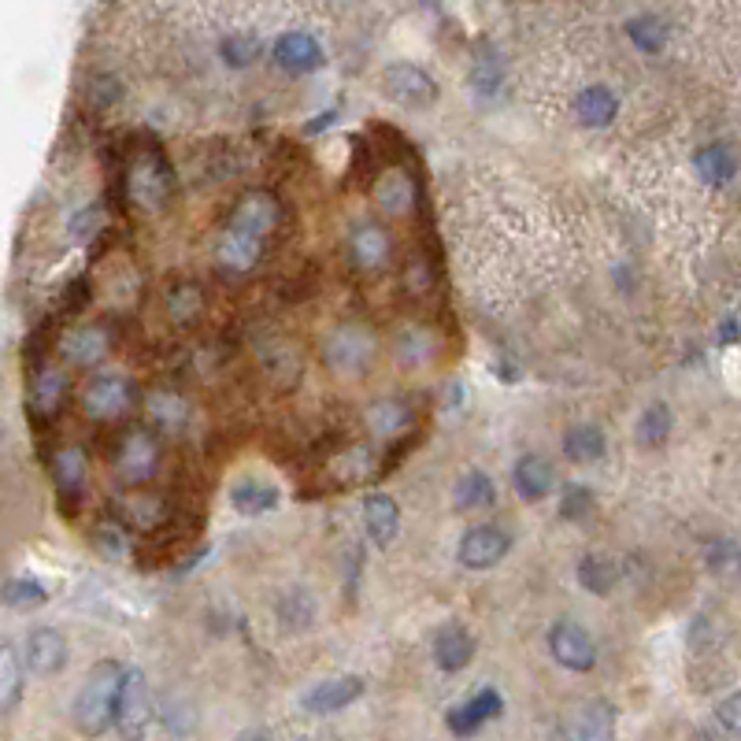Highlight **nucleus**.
I'll use <instances>...</instances> for the list:
<instances>
[{
  "label": "nucleus",
  "instance_id": "f257e3e1",
  "mask_svg": "<svg viewBox=\"0 0 741 741\" xmlns=\"http://www.w3.org/2000/svg\"><path fill=\"white\" fill-rule=\"evenodd\" d=\"M127 668L116 660H97L86 674L82 690L74 693L71 719L74 730L86 738H100L108 727H116V708H119V690H123Z\"/></svg>",
  "mask_w": 741,
  "mask_h": 741
},
{
  "label": "nucleus",
  "instance_id": "f03ea898",
  "mask_svg": "<svg viewBox=\"0 0 741 741\" xmlns=\"http://www.w3.org/2000/svg\"><path fill=\"white\" fill-rule=\"evenodd\" d=\"M175 193V171L167 164V156L156 145L142 148L134 156V164L127 167V201L138 212H159Z\"/></svg>",
  "mask_w": 741,
  "mask_h": 741
},
{
  "label": "nucleus",
  "instance_id": "7ed1b4c3",
  "mask_svg": "<svg viewBox=\"0 0 741 741\" xmlns=\"http://www.w3.org/2000/svg\"><path fill=\"white\" fill-rule=\"evenodd\" d=\"M374 352H379V345H374V337L363 331L360 323L337 326V331L326 334V342H323L326 368L334 374H345V379H356V374L368 371L374 363Z\"/></svg>",
  "mask_w": 741,
  "mask_h": 741
},
{
  "label": "nucleus",
  "instance_id": "20e7f679",
  "mask_svg": "<svg viewBox=\"0 0 741 741\" xmlns=\"http://www.w3.org/2000/svg\"><path fill=\"white\" fill-rule=\"evenodd\" d=\"M138 405V386L127 374H97L82 390V411L97 423H116Z\"/></svg>",
  "mask_w": 741,
  "mask_h": 741
},
{
  "label": "nucleus",
  "instance_id": "39448f33",
  "mask_svg": "<svg viewBox=\"0 0 741 741\" xmlns=\"http://www.w3.org/2000/svg\"><path fill=\"white\" fill-rule=\"evenodd\" d=\"M148 724H153V690L142 668H127L123 690H119L116 708V730L123 741H142Z\"/></svg>",
  "mask_w": 741,
  "mask_h": 741
},
{
  "label": "nucleus",
  "instance_id": "423d86ee",
  "mask_svg": "<svg viewBox=\"0 0 741 741\" xmlns=\"http://www.w3.org/2000/svg\"><path fill=\"white\" fill-rule=\"evenodd\" d=\"M116 471L123 486H145L159 471V442L153 430L145 427L127 430L116 453Z\"/></svg>",
  "mask_w": 741,
  "mask_h": 741
},
{
  "label": "nucleus",
  "instance_id": "0eeeda50",
  "mask_svg": "<svg viewBox=\"0 0 741 741\" xmlns=\"http://www.w3.org/2000/svg\"><path fill=\"white\" fill-rule=\"evenodd\" d=\"M382 93L393 100V105L401 108H430L438 100V86L434 79L416 68V63H390L386 71H382Z\"/></svg>",
  "mask_w": 741,
  "mask_h": 741
},
{
  "label": "nucleus",
  "instance_id": "6e6552de",
  "mask_svg": "<svg viewBox=\"0 0 741 741\" xmlns=\"http://www.w3.org/2000/svg\"><path fill=\"white\" fill-rule=\"evenodd\" d=\"M60 352H63V360H68L71 368L93 371V368H100V363L108 360L111 331L105 323H79V326H71V331L60 337Z\"/></svg>",
  "mask_w": 741,
  "mask_h": 741
},
{
  "label": "nucleus",
  "instance_id": "1a4fd4ad",
  "mask_svg": "<svg viewBox=\"0 0 741 741\" xmlns=\"http://www.w3.org/2000/svg\"><path fill=\"white\" fill-rule=\"evenodd\" d=\"M278 219H283V204H278V196L267 193V190H249V193L238 196L227 227L241 230V234H252V238L264 241L267 234L278 227Z\"/></svg>",
  "mask_w": 741,
  "mask_h": 741
},
{
  "label": "nucleus",
  "instance_id": "9d476101",
  "mask_svg": "<svg viewBox=\"0 0 741 741\" xmlns=\"http://www.w3.org/2000/svg\"><path fill=\"white\" fill-rule=\"evenodd\" d=\"M549 653H552V660H557L560 668H567V671L586 674V671L597 668L594 637H589L578 623H567V619H560V623L549 631Z\"/></svg>",
  "mask_w": 741,
  "mask_h": 741
},
{
  "label": "nucleus",
  "instance_id": "9b49d317",
  "mask_svg": "<svg viewBox=\"0 0 741 741\" xmlns=\"http://www.w3.org/2000/svg\"><path fill=\"white\" fill-rule=\"evenodd\" d=\"M512 549V538L504 534L501 527H490V523H482V527H471L459 538L456 546V560L464 567L471 571H490L501 564L504 557H509Z\"/></svg>",
  "mask_w": 741,
  "mask_h": 741
},
{
  "label": "nucleus",
  "instance_id": "f8f14e48",
  "mask_svg": "<svg viewBox=\"0 0 741 741\" xmlns=\"http://www.w3.org/2000/svg\"><path fill=\"white\" fill-rule=\"evenodd\" d=\"M363 697V679L360 674H334V679H323L319 686H312L300 697L304 712L312 716H334V712L349 708L352 701Z\"/></svg>",
  "mask_w": 741,
  "mask_h": 741
},
{
  "label": "nucleus",
  "instance_id": "ddd939ff",
  "mask_svg": "<svg viewBox=\"0 0 741 741\" xmlns=\"http://www.w3.org/2000/svg\"><path fill=\"white\" fill-rule=\"evenodd\" d=\"M260 256H264V241L234 227L223 230L219 241H215V267H219L223 275H249V271L260 264Z\"/></svg>",
  "mask_w": 741,
  "mask_h": 741
},
{
  "label": "nucleus",
  "instance_id": "4468645a",
  "mask_svg": "<svg viewBox=\"0 0 741 741\" xmlns=\"http://www.w3.org/2000/svg\"><path fill=\"white\" fill-rule=\"evenodd\" d=\"M271 56H275V63L289 74H312L323 68V45L315 41L312 34L304 31H286L283 37L275 41V49H271Z\"/></svg>",
  "mask_w": 741,
  "mask_h": 741
},
{
  "label": "nucleus",
  "instance_id": "2eb2a0df",
  "mask_svg": "<svg viewBox=\"0 0 741 741\" xmlns=\"http://www.w3.org/2000/svg\"><path fill=\"white\" fill-rule=\"evenodd\" d=\"M63 401H68V374L60 368H37L34 379H31V393H26V408H31V416L37 423H45V419H56L63 408Z\"/></svg>",
  "mask_w": 741,
  "mask_h": 741
},
{
  "label": "nucleus",
  "instance_id": "dca6fc26",
  "mask_svg": "<svg viewBox=\"0 0 741 741\" xmlns=\"http://www.w3.org/2000/svg\"><path fill=\"white\" fill-rule=\"evenodd\" d=\"M504 712V701L497 690H478L471 701H464V705H456L453 712L445 716L449 730H453L456 738H471L478 734L490 719H497Z\"/></svg>",
  "mask_w": 741,
  "mask_h": 741
},
{
  "label": "nucleus",
  "instance_id": "f3484780",
  "mask_svg": "<svg viewBox=\"0 0 741 741\" xmlns=\"http://www.w3.org/2000/svg\"><path fill=\"white\" fill-rule=\"evenodd\" d=\"M23 664L31 668L34 674H56L68 668V637L60 631H52V626H37V631L26 637V653H23Z\"/></svg>",
  "mask_w": 741,
  "mask_h": 741
},
{
  "label": "nucleus",
  "instance_id": "a211bd4d",
  "mask_svg": "<svg viewBox=\"0 0 741 741\" xmlns=\"http://www.w3.org/2000/svg\"><path fill=\"white\" fill-rule=\"evenodd\" d=\"M86 482H89L86 453H82L79 445L60 449L52 459V486H56V493H60V501L68 504V509L79 504V497L86 493Z\"/></svg>",
  "mask_w": 741,
  "mask_h": 741
},
{
  "label": "nucleus",
  "instance_id": "6ab92c4d",
  "mask_svg": "<svg viewBox=\"0 0 741 741\" xmlns=\"http://www.w3.org/2000/svg\"><path fill=\"white\" fill-rule=\"evenodd\" d=\"M371 196L382 212L393 215V219H397V215H408L416 208V178L408 171H401V167H390V171H382L374 178Z\"/></svg>",
  "mask_w": 741,
  "mask_h": 741
},
{
  "label": "nucleus",
  "instance_id": "aec40b11",
  "mask_svg": "<svg viewBox=\"0 0 741 741\" xmlns=\"http://www.w3.org/2000/svg\"><path fill=\"white\" fill-rule=\"evenodd\" d=\"M349 256L360 271H382L393 256L390 230H382L379 223H363V227H356L352 238H349Z\"/></svg>",
  "mask_w": 741,
  "mask_h": 741
},
{
  "label": "nucleus",
  "instance_id": "412c9836",
  "mask_svg": "<svg viewBox=\"0 0 741 741\" xmlns=\"http://www.w3.org/2000/svg\"><path fill=\"white\" fill-rule=\"evenodd\" d=\"M512 482L523 501H546L552 493V486H557V471H552V464L541 453H527L515 459Z\"/></svg>",
  "mask_w": 741,
  "mask_h": 741
},
{
  "label": "nucleus",
  "instance_id": "4be33fe9",
  "mask_svg": "<svg viewBox=\"0 0 741 741\" xmlns=\"http://www.w3.org/2000/svg\"><path fill=\"white\" fill-rule=\"evenodd\" d=\"M363 423H368V434L371 438H397L405 434V430L416 423V408L408 405V401L401 397H386V401H374L368 408V416H363Z\"/></svg>",
  "mask_w": 741,
  "mask_h": 741
},
{
  "label": "nucleus",
  "instance_id": "5701e85b",
  "mask_svg": "<svg viewBox=\"0 0 741 741\" xmlns=\"http://www.w3.org/2000/svg\"><path fill=\"white\" fill-rule=\"evenodd\" d=\"M475 660V637L459 623H449L434 634V664L442 671H464Z\"/></svg>",
  "mask_w": 741,
  "mask_h": 741
},
{
  "label": "nucleus",
  "instance_id": "b1692460",
  "mask_svg": "<svg viewBox=\"0 0 741 741\" xmlns=\"http://www.w3.org/2000/svg\"><path fill=\"white\" fill-rule=\"evenodd\" d=\"M363 527H368L371 541L379 549L393 546V538H397L401 530V512H397V501L386 493H371L368 501H363Z\"/></svg>",
  "mask_w": 741,
  "mask_h": 741
},
{
  "label": "nucleus",
  "instance_id": "393cba45",
  "mask_svg": "<svg viewBox=\"0 0 741 741\" xmlns=\"http://www.w3.org/2000/svg\"><path fill=\"white\" fill-rule=\"evenodd\" d=\"M278 501H283V493H278V486L264 482V478H241V482L230 486V509L241 512V515H264V512H275Z\"/></svg>",
  "mask_w": 741,
  "mask_h": 741
},
{
  "label": "nucleus",
  "instance_id": "a878e982",
  "mask_svg": "<svg viewBox=\"0 0 741 741\" xmlns=\"http://www.w3.org/2000/svg\"><path fill=\"white\" fill-rule=\"evenodd\" d=\"M575 116L583 127H608L612 119L619 116V97L608 86H586L583 93L575 97Z\"/></svg>",
  "mask_w": 741,
  "mask_h": 741
},
{
  "label": "nucleus",
  "instance_id": "bb28decb",
  "mask_svg": "<svg viewBox=\"0 0 741 741\" xmlns=\"http://www.w3.org/2000/svg\"><path fill=\"white\" fill-rule=\"evenodd\" d=\"M578 586L586 589V594L594 597H608L619 583V564L612 557H605V552H586L583 560H578Z\"/></svg>",
  "mask_w": 741,
  "mask_h": 741
},
{
  "label": "nucleus",
  "instance_id": "cd10ccee",
  "mask_svg": "<svg viewBox=\"0 0 741 741\" xmlns=\"http://www.w3.org/2000/svg\"><path fill=\"white\" fill-rule=\"evenodd\" d=\"M693 171L705 178L708 186H727L730 178L738 175V156L730 145H705L697 156H693Z\"/></svg>",
  "mask_w": 741,
  "mask_h": 741
},
{
  "label": "nucleus",
  "instance_id": "c85d7f7f",
  "mask_svg": "<svg viewBox=\"0 0 741 741\" xmlns=\"http://www.w3.org/2000/svg\"><path fill=\"white\" fill-rule=\"evenodd\" d=\"M571 741H615V708L608 701H589L571 730Z\"/></svg>",
  "mask_w": 741,
  "mask_h": 741
},
{
  "label": "nucleus",
  "instance_id": "c756f323",
  "mask_svg": "<svg viewBox=\"0 0 741 741\" xmlns=\"http://www.w3.org/2000/svg\"><path fill=\"white\" fill-rule=\"evenodd\" d=\"M393 352H397V360L405 363V368H427L438 356V337L423 331V326H405L397 345H393Z\"/></svg>",
  "mask_w": 741,
  "mask_h": 741
},
{
  "label": "nucleus",
  "instance_id": "7c9ffc66",
  "mask_svg": "<svg viewBox=\"0 0 741 741\" xmlns=\"http://www.w3.org/2000/svg\"><path fill=\"white\" fill-rule=\"evenodd\" d=\"M605 449H608L605 430L594 423H578L564 434V456L571 464H594V459L605 456Z\"/></svg>",
  "mask_w": 741,
  "mask_h": 741
},
{
  "label": "nucleus",
  "instance_id": "2f4dec72",
  "mask_svg": "<svg viewBox=\"0 0 741 741\" xmlns=\"http://www.w3.org/2000/svg\"><path fill=\"white\" fill-rule=\"evenodd\" d=\"M453 501L459 512H478V509H493L497 501V490L490 482V475L482 471H467L459 482L453 486Z\"/></svg>",
  "mask_w": 741,
  "mask_h": 741
},
{
  "label": "nucleus",
  "instance_id": "473e14b6",
  "mask_svg": "<svg viewBox=\"0 0 741 741\" xmlns=\"http://www.w3.org/2000/svg\"><path fill=\"white\" fill-rule=\"evenodd\" d=\"M145 408H148V419H153L156 427L164 430H182L186 419H190V405H186L178 393L171 390H156L145 397Z\"/></svg>",
  "mask_w": 741,
  "mask_h": 741
},
{
  "label": "nucleus",
  "instance_id": "72a5a7b5",
  "mask_svg": "<svg viewBox=\"0 0 741 741\" xmlns=\"http://www.w3.org/2000/svg\"><path fill=\"white\" fill-rule=\"evenodd\" d=\"M671 408L668 405H649L642 411V419H637V427H634V434H637V445H645V449H660L664 442L671 438Z\"/></svg>",
  "mask_w": 741,
  "mask_h": 741
},
{
  "label": "nucleus",
  "instance_id": "f704fd0d",
  "mask_svg": "<svg viewBox=\"0 0 741 741\" xmlns=\"http://www.w3.org/2000/svg\"><path fill=\"white\" fill-rule=\"evenodd\" d=\"M123 519H127V527H134V530H156L159 523L167 519V501L164 497H153V493L130 497V501L123 504Z\"/></svg>",
  "mask_w": 741,
  "mask_h": 741
},
{
  "label": "nucleus",
  "instance_id": "c9c22d12",
  "mask_svg": "<svg viewBox=\"0 0 741 741\" xmlns=\"http://www.w3.org/2000/svg\"><path fill=\"white\" fill-rule=\"evenodd\" d=\"M626 37L634 41V49L642 52H660L668 45V26L660 23L656 15H637L626 23Z\"/></svg>",
  "mask_w": 741,
  "mask_h": 741
},
{
  "label": "nucleus",
  "instance_id": "e433bc0d",
  "mask_svg": "<svg viewBox=\"0 0 741 741\" xmlns=\"http://www.w3.org/2000/svg\"><path fill=\"white\" fill-rule=\"evenodd\" d=\"M49 600V589H45L37 578L23 575V578H8L4 586V605L19 608V612H31V608H41Z\"/></svg>",
  "mask_w": 741,
  "mask_h": 741
},
{
  "label": "nucleus",
  "instance_id": "4c0bfd02",
  "mask_svg": "<svg viewBox=\"0 0 741 741\" xmlns=\"http://www.w3.org/2000/svg\"><path fill=\"white\" fill-rule=\"evenodd\" d=\"M167 312H171L175 323H182V326L196 323V315L204 312L201 289H196V286H178V289H171V294H167Z\"/></svg>",
  "mask_w": 741,
  "mask_h": 741
},
{
  "label": "nucleus",
  "instance_id": "58836bf2",
  "mask_svg": "<svg viewBox=\"0 0 741 741\" xmlns=\"http://www.w3.org/2000/svg\"><path fill=\"white\" fill-rule=\"evenodd\" d=\"M93 546H97V552L105 560H123L127 549H130L123 523H111V519L97 523V527H93Z\"/></svg>",
  "mask_w": 741,
  "mask_h": 741
},
{
  "label": "nucleus",
  "instance_id": "ea45409f",
  "mask_svg": "<svg viewBox=\"0 0 741 741\" xmlns=\"http://www.w3.org/2000/svg\"><path fill=\"white\" fill-rule=\"evenodd\" d=\"M260 52H264V45H260V37H252V34H230V37H223V45H219V56L230 63V68H249Z\"/></svg>",
  "mask_w": 741,
  "mask_h": 741
},
{
  "label": "nucleus",
  "instance_id": "a19ab883",
  "mask_svg": "<svg viewBox=\"0 0 741 741\" xmlns=\"http://www.w3.org/2000/svg\"><path fill=\"white\" fill-rule=\"evenodd\" d=\"M278 615L286 619V626H308L312 623V615H315V600H312V594H308V589H289V594L283 597V605H278Z\"/></svg>",
  "mask_w": 741,
  "mask_h": 741
},
{
  "label": "nucleus",
  "instance_id": "79ce46f5",
  "mask_svg": "<svg viewBox=\"0 0 741 741\" xmlns=\"http://www.w3.org/2000/svg\"><path fill=\"white\" fill-rule=\"evenodd\" d=\"M334 471H342V478L345 482H363V478H374L379 475V464H374V456L368 453V449H349V453H345L342 459H337L334 464Z\"/></svg>",
  "mask_w": 741,
  "mask_h": 741
},
{
  "label": "nucleus",
  "instance_id": "37998d69",
  "mask_svg": "<svg viewBox=\"0 0 741 741\" xmlns=\"http://www.w3.org/2000/svg\"><path fill=\"white\" fill-rule=\"evenodd\" d=\"M0 690H4V712H12L19 705V693H23V671H19L12 645L0 649Z\"/></svg>",
  "mask_w": 741,
  "mask_h": 741
},
{
  "label": "nucleus",
  "instance_id": "c03bdc74",
  "mask_svg": "<svg viewBox=\"0 0 741 741\" xmlns=\"http://www.w3.org/2000/svg\"><path fill=\"white\" fill-rule=\"evenodd\" d=\"M589 512H594V493L578 482L564 486V493H560V519L578 523V519H586Z\"/></svg>",
  "mask_w": 741,
  "mask_h": 741
},
{
  "label": "nucleus",
  "instance_id": "a18cd8bd",
  "mask_svg": "<svg viewBox=\"0 0 741 741\" xmlns=\"http://www.w3.org/2000/svg\"><path fill=\"white\" fill-rule=\"evenodd\" d=\"M471 82H475V89L478 93H493L497 86H501V60L486 49L482 56H475V63H471Z\"/></svg>",
  "mask_w": 741,
  "mask_h": 741
},
{
  "label": "nucleus",
  "instance_id": "49530a36",
  "mask_svg": "<svg viewBox=\"0 0 741 741\" xmlns=\"http://www.w3.org/2000/svg\"><path fill=\"white\" fill-rule=\"evenodd\" d=\"M119 97H123V86H119L111 74H100V79H93V86H89V100H93V105L108 108V105H116Z\"/></svg>",
  "mask_w": 741,
  "mask_h": 741
},
{
  "label": "nucleus",
  "instance_id": "de8ad7c7",
  "mask_svg": "<svg viewBox=\"0 0 741 741\" xmlns=\"http://www.w3.org/2000/svg\"><path fill=\"white\" fill-rule=\"evenodd\" d=\"M716 716H719V724L730 730V734L741 738V693H730L724 705L716 708Z\"/></svg>",
  "mask_w": 741,
  "mask_h": 741
},
{
  "label": "nucleus",
  "instance_id": "09e8293b",
  "mask_svg": "<svg viewBox=\"0 0 741 741\" xmlns=\"http://www.w3.org/2000/svg\"><path fill=\"white\" fill-rule=\"evenodd\" d=\"M738 337H741L738 319H724V326H719V345H730V342H738Z\"/></svg>",
  "mask_w": 741,
  "mask_h": 741
},
{
  "label": "nucleus",
  "instance_id": "8fccbe9b",
  "mask_svg": "<svg viewBox=\"0 0 741 741\" xmlns=\"http://www.w3.org/2000/svg\"><path fill=\"white\" fill-rule=\"evenodd\" d=\"M331 123H334V111H323V119H315V123L308 127V130L315 134V130H323V127H331Z\"/></svg>",
  "mask_w": 741,
  "mask_h": 741
},
{
  "label": "nucleus",
  "instance_id": "3c124183",
  "mask_svg": "<svg viewBox=\"0 0 741 741\" xmlns=\"http://www.w3.org/2000/svg\"><path fill=\"white\" fill-rule=\"evenodd\" d=\"M234 741H267V734H264V730H246V734L234 738Z\"/></svg>",
  "mask_w": 741,
  "mask_h": 741
},
{
  "label": "nucleus",
  "instance_id": "603ef678",
  "mask_svg": "<svg viewBox=\"0 0 741 741\" xmlns=\"http://www.w3.org/2000/svg\"><path fill=\"white\" fill-rule=\"evenodd\" d=\"M552 741H571V730H560V734L552 738Z\"/></svg>",
  "mask_w": 741,
  "mask_h": 741
}]
</instances>
